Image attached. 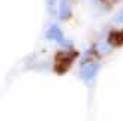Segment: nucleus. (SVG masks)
I'll return each mask as SVG.
<instances>
[{
	"label": "nucleus",
	"mask_w": 123,
	"mask_h": 121,
	"mask_svg": "<svg viewBox=\"0 0 123 121\" xmlns=\"http://www.w3.org/2000/svg\"><path fill=\"white\" fill-rule=\"evenodd\" d=\"M98 70H99V64L98 63H86V64H83L81 70H80V76L84 81H90L96 76Z\"/></svg>",
	"instance_id": "obj_1"
},
{
	"label": "nucleus",
	"mask_w": 123,
	"mask_h": 121,
	"mask_svg": "<svg viewBox=\"0 0 123 121\" xmlns=\"http://www.w3.org/2000/svg\"><path fill=\"white\" fill-rule=\"evenodd\" d=\"M47 38L50 39V40L57 42V44H60V45H66L65 36H63L62 30H60L57 26H51L50 28H48V32H47Z\"/></svg>",
	"instance_id": "obj_2"
},
{
	"label": "nucleus",
	"mask_w": 123,
	"mask_h": 121,
	"mask_svg": "<svg viewBox=\"0 0 123 121\" xmlns=\"http://www.w3.org/2000/svg\"><path fill=\"white\" fill-rule=\"evenodd\" d=\"M72 58H74L72 54H59L57 63H56V66L59 67V70H63V69H68V67H69Z\"/></svg>",
	"instance_id": "obj_3"
},
{
	"label": "nucleus",
	"mask_w": 123,
	"mask_h": 121,
	"mask_svg": "<svg viewBox=\"0 0 123 121\" xmlns=\"http://www.w3.org/2000/svg\"><path fill=\"white\" fill-rule=\"evenodd\" d=\"M60 16L62 18H68L69 16V5H68L66 0H63L60 5Z\"/></svg>",
	"instance_id": "obj_4"
},
{
	"label": "nucleus",
	"mask_w": 123,
	"mask_h": 121,
	"mask_svg": "<svg viewBox=\"0 0 123 121\" xmlns=\"http://www.w3.org/2000/svg\"><path fill=\"white\" fill-rule=\"evenodd\" d=\"M114 20H116V22H119V24H123V8L117 12V15L114 16Z\"/></svg>",
	"instance_id": "obj_5"
}]
</instances>
